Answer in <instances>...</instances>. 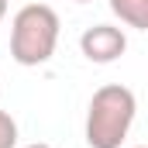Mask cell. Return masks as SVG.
Returning a JSON list of instances; mask_svg holds the SVG:
<instances>
[{
    "mask_svg": "<svg viewBox=\"0 0 148 148\" xmlns=\"http://www.w3.org/2000/svg\"><path fill=\"white\" fill-rule=\"evenodd\" d=\"M59 14L48 3H24L10 21V59L17 66H45L59 45Z\"/></svg>",
    "mask_w": 148,
    "mask_h": 148,
    "instance_id": "2",
    "label": "cell"
},
{
    "mask_svg": "<svg viewBox=\"0 0 148 148\" xmlns=\"http://www.w3.org/2000/svg\"><path fill=\"white\" fill-rule=\"evenodd\" d=\"M138 148H148V145H138Z\"/></svg>",
    "mask_w": 148,
    "mask_h": 148,
    "instance_id": "9",
    "label": "cell"
},
{
    "mask_svg": "<svg viewBox=\"0 0 148 148\" xmlns=\"http://www.w3.org/2000/svg\"><path fill=\"white\" fill-rule=\"evenodd\" d=\"M28 148H52V145H41V141H35V145H28Z\"/></svg>",
    "mask_w": 148,
    "mask_h": 148,
    "instance_id": "7",
    "label": "cell"
},
{
    "mask_svg": "<svg viewBox=\"0 0 148 148\" xmlns=\"http://www.w3.org/2000/svg\"><path fill=\"white\" fill-rule=\"evenodd\" d=\"M114 17H121V24L148 31V0H110Z\"/></svg>",
    "mask_w": 148,
    "mask_h": 148,
    "instance_id": "4",
    "label": "cell"
},
{
    "mask_svg": "<svg viewBox=\"0 0 148 148\" xmlns=\"http://www.w3.org/2000/svg\"><path fill=\"white\" fill-rule=\"evenodd\" d=\"M76 3H93V0H76Z\"/></svg>",
    "mask_w": 148,
    "mask_h": 148,
    "instance_id": "8",
    "label": "cell"
},
{
    "mask_svg": "<svg viewBox=\"0 0 148 148\" xmlns=\"http://www.w3.org/2000/svg\"><path fill=\"white\" fill-rule=\"evenodd\" d=\"M7 17V0H0V21Z\"/></svg>",
    "mask_w": 148,
    "mask_h": 148,
    "instance_id": "6",
    "label": "cell"
},
{
    "mask_svg": "<svg viewBox=\"0 0 148 148\" xmlns=\"http://www.w3.org/2000/svg\"><path fill=\"white\" fill-rule=\"evenodd\" d=\"M134 114H138V97L127 86H121V83L100 86L86 107V145L121 148L134 124Z\"/></svg>",
    "mask_w": 148,
    "mask_h": 148,
    "instance_id": "1",
    "label": "cell"
},
{
    "mask_svg": "<svg viewBox=\"0 0 148 148\" xmlns=\"http://www.w3.org/2000/svg\"><path fill=\"white\" fill-rule=\"evenodd\" d=\"M79 52L97 62V66H107V62H117L124 52H127V35L114 24H93L79 35Z\"/></svg>",
    "mask_w": 148,
    "mask_h": 148,
    "instance_id": "3",
    "label": "cell"
},
{
    "mask_svg": "<svg viewBox=\"0 0 148 148\" xmlns=\"http://www.w3.org/2000/svg\"><path fill=\"white\" fill-rule=\"evenodd\" d=\"M17 145V121L7 110H0V148H14Z\"/></svg>",
    "mask_w": 148,
    "mask_h": 148,
    "instance_id": "5",
    "label": "cell"
}]
</instances>
